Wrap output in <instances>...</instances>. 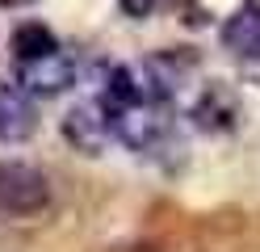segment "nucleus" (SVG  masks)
I'll return each instance as SVG.
<instances>
[{
    "mask_svg": "<svg viewBox=\"0 0 260 252\" xmlns=\"http://www.w3.org/2000/svg\"><path fill=\"white\" fill-rule=\"evenodd\" d=\"M63 134L72 139L76 151H88V156H96V151L105 147L109 139V114L101 109V101H84V105H76L68 118H63Z\"/></svg>",
    "mask_w": 260,
    "mask_h": 252,
    "instance_id": "obj_4",
    "label": "nucleus"
},
{
    "mask_svg": "<svg viewBox=\"0 0 260 252\" xmlns=\"http://www.w3.org/2000/svg\"><path fill=\"white\" fill-rule=\"evenodd\" d=\"M168 126H172L168 105L147 101V97H143V105H135L130 114H122V118H113V122H109V130L118 134L126 147H135V151H151L168 134Z\"/></svg>",
    "mask_w": 260,
    "mask_h": 252,
    "instance_id": "obj_2",
    "label": "nucleus"
},
{
    "mask_svg": "<svg viewBox=\"0 0 260 252\" xmlns=\"http://www.w3.org/2000/svg\"><path fill=\"white\" fill-rule=\"evenodd\" d=\"M0 5H29V0H0Z\"/></svg>",
    "mask_w": 260,
    "mask_h": 252,
    "instance_id": "obj_11",
    "label": "nucleus"
},
{
    "mask_svg": "<svg viewBox=\"0 0 260 252\" xmlns=\"http://www.w3.org/2000/svg\"><path fill=\"white\" fill-rule=\"evenodd\" d=\"M126 17H147L151 9H159V0H118Z\"/></svg>",
    "mask_w": 260,
    "mask_h": 252,
    "instance_id": "obj_10",
    "label": "nucleus"
},
{
    "mask_svg": "<svg viewBox=\"0 0 260 252\" xmlns=\"http://www.w3.org/2000/svg\"><path fill=\"white\" fill-rule=\"evenodd\" d=\"M17 67V89L21 93H38V97H55L72 84V63L68 55H46V59H34V63H13Z\"/></svg>",
    "mask_w": 260,
    "mask_h": 252,
    "instance_id": "obj_5",
    "label": "nucleus"
},
{
    "mask_svg": "<svg viewBox=\"0 0 260 252\" xmlns=\"http://www.w3.org/2000/svg\"><path fill=\"white\" fill-rule=\"evenodd\" d=\"M9 46H13V63H34V59H46V55H55V50H59L55 34L46 30V25H38V21L17 25V30H13V38H9Z\"/></svg>",
    "mask_w": 260,
    "mask_h": 252,
    "instance_id": "obj_9",
    "label": "nucleus"
},
{
    "mask_svg": "<svg viewBox=\"0 0 260 252\" xmlns=\"http://www.w3.org/2000/svg\"><path fill=\"white\" fill-rule=\"evenodd\" d=\"M38 130V109L21 89L0 84V143H21Z\"/></svg>",
    "mask_w": 260,
    "mask_h": 252,
    "instance_id": "obj_6",
    "label": "nucleus"
},
{
    "mask_svg": "<svg viewBox=\"0 0 260 252\" xmlns=\"http://www.w3.org/2000/svg\"><path fill=\"white\" fill-rule=\"evenodd\" d=\"M51 202V185L38 168L5 160L0 164V214H38Z\"/></svg>",
    "mask_w": 260,
    "mask_h": 252,
    "instance_id": "obj_1",
    "label": "nucleus"
},
{
    "mask_svg": "<svg viewBox=\"0 0 260 252\" xmlns=\"http://www.w3.org/2000/svg\"><path fill=\"white\" fill-rule=\"evenodd\" d=\"M222 42H226V50H235L239 59H256L260 55V9H239L231 21L222 25Z\"/></svg>",
    "mask_w": 260,
    "mask_h": 252,
    "instance_id": "obj_8",
    "label": "nucleus"
},
{
    "mask_svg": "<svg viewBox=\"0 0 260 252\" xmlns=\"http://www.w3.org/2000/svg\"><path fill=\"white\" fill-rule=\"evenodd\" d=\"M198 67V55L193 50H159V55L147 59V80H143V97L147 101H159V105H168V97L185 84V76Z\"/></svg>",
    "mask_w": 260,
    "mask_h": 252,
    "instance_id": "obj_3",
    "label": "nucleus"
},
{
    "mask_svg": "<svg viewBox=\"0 0 260 252\" xmlns=\"http://www.w3.org/2000/svg\"><path fill=\"white\" fill-rule=\"evenodd\" d=\"M235 118H239V101L226 84H210L198 97V105H193V122L202 130H231Z\"/></svg>",
    "mask_w": 260,
    "mask_h": 252,
    "instance_id": "obj_7",
    "label": "nucleus"
}]
</instances>
